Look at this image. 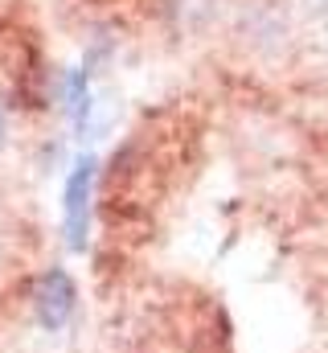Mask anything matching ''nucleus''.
I'll list each match as a JSON object with an SVG mask.
<instances>
[{
	"label": "nucleus",
	"mask_w": 328,
	"mask_h": 353,
	"mask_svg": "<svg viewBox=\"0 0 328 353\" xmlns=\"http://www.w3.org/2000/svg\"><path fill=\"white\" fill-rule=\"evenodd\" d=\"M62 103H66V115H70V123L86 132V119H90V87H86V74L82 70H70L66 79H62Z\"/></svg>",
	"instance_id": "nucleus-3"
},
{
	"label": "nucleus",
	"mask_w": 328,
	"mask_h": 353,
	"mask_svg": "<svg viewBox=\"0 0 328 353\" xmlns=\"http://www.w3.org/2000/svg\"><path fill=\"white\" fill-rule=\"evenodd\" d=\"M33 308H37V321L45 329H62L74 312V279L62 271V267H50L41 279H37V292H33Z\"/></svg>",
	"instance_id": "nucleus-2"
},
{
	"label": "nucleus",
	"mask_w": 328,
	"mask_h": 353,
	"mask_svg": "<svg viewBox=\"0 0 328 353\" xmlns=\"http://www.w3.org/2000/svg\"><path fill=\"white\" fill-rule=\"evenodd\" d=\"M90 189H94V161H74V173L66 181V243L82 251L90 230Z\"/></svg>",
	"instance_id": "nucleus-1"
},
{
	"label": "nucleus",
	"mask_w": 328,
	"mask_h": 353,
	"mask_svg": "<svg viewBox=\"0 0 328 353\" xmlns=\"http://www.w3.org/2000/svg\"><path fill=\"white\" fill-rule=\"evenodd\" d=\"M0 140H4V111H0Z\"/></svg>",
	"instance_id": "nucleus-4"
}]
</instances>
